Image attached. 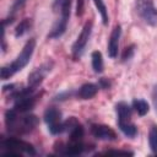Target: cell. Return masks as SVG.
I'll list each match as a JSON object with an SVG mask.
<instances>
[{
  "instance_id": "cell-1",
  "label": "cell",
  "mask_w": 157,
  "mask_h": 157,
  "mask_svg": "<svg viewBox=\"0 0 157 157\" xmlns=\"http://www.w3.org/2000/svg\"><path fill=\"white\" fill-rule=\"evenodd\" d=\"M36 39L34 38H29L26 44L23 45L21 53L16 56V59L13 61H11L10 64H6L1 67V71H0V75H1V78L2 80H7L10 77H12L16 72L21 71L23 67L27 66V64L29 63L33 53H34V49H36Z\"/></svg>"
},
{
  "instance_id": "cell-2",
  "label": "cell",
  "mask_w": 157,
  "mask_h": 157,
  "mask_svg": "<svg viewBox=\"0 0 157 157\" xmlns=\"http://www.w3.org/2000/svg\"><path fill=\"white\" fill-rule=\"evenodd\" d=\"M0 145L2 148H5L6 151L2 152V155L5 156H20L21 153H26L29 156H36L37 151L34 148V146L27 141H23L21 139L17 137H6V139H1Z\"/></svg>"
},
{
  "instance_id": "cell-3",
  "label": "cell",
  "mask_w": 157,
  "mask_h": 157,
  "mask_svg": "<svg viewBox=\"0 0 157 157\" xmlns=\"http://www.w3.org/2000/svg\"><path fill=\"white\" fill-rule=\"evenodd\" d=\"M61 117H63L61 110L56 107H48L45 109L43 114V119L52 135H59L61 132H65V125Z\"/></svg>"
},
{
  "instance_id": "cell-4",
  "label": "cell",
  "mask_w": 157,
  "mask_h": 157,
  "mask_svg": "<svg viewBox=\"0 0 157 157\" xmlns=\"http://www.w3.org/2000/svg\"><path fill=\"white\" fill-rule=\"evenodd\" d=\"M92 26H93V22L91 20L86 21V23L83 25L80 34L77 36L75 43L72 44L71 47V55H72V59L74 60H80V58L82 56L85 49H86V45L90 40V37H91V33H92Z\"/></svg>"
},
{
  "instance_id": "cell-5",
  "label": "cell",
  "mask_w": 157,
  "mask_h": 157,
  "mask_svg": "<svg viewBox=\"0 0 157 157\" xmlns=\"http://www.w3.org/2000/svg\"><path fill=\"white\" fill-rule=\"evenodd\" d=\"M135 9L137 15L148 25H157V7L155 6L153 0H135Z\"/></svg>"
},
{
  "instance_id": "cell-6",
  "label": "cell",
  "mask_w": 157,
  "mask_h": 157,
  "mask_svg": "<svg viewBox=\"0 0 157 157\" xmlns=\"http://www.w3.org/2000/svg\"><path fill=\"white\" fill-rule=\"evenodd\" d=\"M53 65H54V63H53L52 60H48V61L43 63L39 67H36V69L28 75V78H27V86H28L29 88H32V90L36 91V90L42 85L44 77L52 71Z\"/></svg>"
},
{
  "instance_id": "cell-7",
  "label": "cell",
  "mask_w": 157,
  "mask_h": 157,
  "mask_svg": "<svg viewBox=\"0 0 157 157\" xmlns=\"http://www.w3.org/2000/svg\"><path fill=\"white\" fill-rule=\"evenodd\" d=\"M54 150L58 155H63V156H78L82 155L83 152L88 151V145L85 144L83 141L80 142H70L67 141V144H63V142H56L54 146Z\"/></svg>"
},
{
  "instance_id": "cell-8",
  "label": "cell",
  "mask_w": 157,
  "mask_h": 157,
  "mask_svg": "<svg viewBox=\"0 0 157 157\" xmlns=\"http://www.w3.org/2000/svg\"><path fill=\"white\" fill-rule=\"evenodd\" d=\"M38 124H39V119L34 114H26L23 117H18L11 134H20V135L28 134L33 131L38 126Z\"/></svg>"
},
{
  "instance_id": "cell-9",
  "label": "cell",
  "mask_w": 157,
  "mask_h": 157,
  "mask_svg": "<svg viewBox=\"0 0 157 157\" xmlns=\"http://www.w3.org/2000/svg\"><path fill=\"white\" fill-rule=\"evenodd\" d=\"M90 130L93 137L102 141H115L118 139L117 132L110 126L104 124H91Z\"/></svg>"
},
{
  "instance_id": "cell-10",
  "label": "cell",
  "mask_w": 157,
  "mask_h": 157,
  "mask_svg": "<svg viewBox=\"0 0 157 157\" xmlns=\"http://www.w3.org/2000/svg\"><path fill=\"white\" fill-rule=\"evenodd\" d=\"M120 36H121V26L115 25L110 32V36L108 39V45H107V53H108V56L110 59H115L118 56Z\"/></svg>"
},
{
  "instance_id": "cell-11",
  "label": "cell",
  "mask_w": 157,
  "mask_h": 157,
  "mask_svg": "<svg viewBox=\"0 0 157 157\" xmlns=\"http://www.w3.org/2000/svg\"><path fill=\"white\" fill-rule=\"evenodd\" d=\"M115 112H117V124L131 121L132 109L126 102H118L115 104Z\"/></svg>"
},
{
  "instance_id": "cell-12",
  "label": "cell",
  "mask_w": 157,
  "mask_h": 157,
  "mask_svg": "<svg viewBox=\"0 0 157 157\" xmlns=\"http://www.w3.org/2000/svg\"><path fill=\"white\" fill-rule=\"evenodd\" d=\"M98 88L99 86L96 85V83H92V82H87V83H83L76 92V97L78 99H91L93 98L97 92H98Z\"/></svg>"
},
{
  "instance_id": "cell-13",
  "label": "cell",
  "mask_w": 157,
  "mask_h": 157,
  "mask_svg": "<svg viewBox=\"0 0 157 157\" xmlns=\"http://www.w3.org/2000/svg\"><path fill=\"white\" fill-rule=\"evenodd\" d=\"M71 2H72V0H54L53 10L59 11V13H60L59 18L69 21L70 11H71Z\"/></svg>"
},
{
  "instance_id": "cell-14",
  "label": "cell",
  "mask_w": 157,
  "mask_h": 157,
  "mask_svg": "<svg viewBox=\"0 0 157 157\" xmlns=\"http://www.w3.org/2000/svg\"><path fill=\"white\" fill-rule=\"evenodd\" d=\"M67 22H69V21L58 18V20L55 21V23L53 25L50 32L48 33V39H56V38H60V37L65 33V31H66Z\"/></svg>"
},
{
  "instance_id": "cell-15",
  "label": "cell",
  "mask_w": 157,
  "mask_h": 157,
  "mask_svg": "<svg viewBox=\"0 0 157 157\" xmlns=\"http://www.w3.org/2000/svg\"><path fill=\"white\" fill-rule=\"evenodd\" d=\"M91 61H92V69L96 74H102L104 70V63H103V55L101 52L94 50L91 54Z\"/></svg>"
},
{
  "instance_id": "cell-16",
  "label": "cell",
  "mask_w": 157,
  "mask_h": 157,
  "mask_svg": "<svg viewBox=\"0 0 157 157\" xmlns=\"http://www.w3.org/2000/svg\"><path fill=\"white\" fill-rule=\"evenodd\" d=\"M32 25H33L32 18H23L22 21H20V23L15 28V37L18 38V37L25 36L32 28Z\"/></svg>"
},
{
  "instance_id": "cell-17",
  "label": "cell",
  "mask_w": 157,
  "mask_h": 157,
  "mask_svg": "<svg viewBox=\"0 0 157 157\" xmlns=\"http://www.w3.org/2000/svg\"><path fill=\"white\" fill-rule=\"evenodd\" d=\"M132 108H134V110L140 115V117H144V115H146L147 113H148V110H150V105H148V103L145 101V99H141V98H135L134 101H132Z\"/></svg>"
},
{
  "instance_id": "cell-18",
  "label": "cell",
  "mask_w": 157,
  "mask_h": 157,
  "mask_svg": "<svg viewBox=\"0 0 157 157\" xmlns=\"http://www.w3.org/2000/svg\"><path fill=\"white\" fill-rule=\"evenodd\" d=\"M118 128L120 129V131L129 139H134L137 135V128L132 121L129 123H123V124H118Z\"/></svg>"
},
{
  "instance_id": "cell-19",
  "label": "cell",
  "mask_w": 157,
  "mask_h": 157,
  "mask_svg": "<svg viewBox=\"0 0 157 157\" xmlns=\"http://www.w3.org/2000/svg\"><path fill=\"white\" fill-rule=\"evenodd\" d=\"M93 2H94L96 7H97V10H98V12L101 15L103 25L107 26L108 22H109V16H108V10H107V6H105L104 1L103 0H93Z\"/></svg>"
},
{
  "instance_id": "cell-20",
  "label": "cell",
  "mask_w": 157,
  "mask_h": 157,
  "mask_svg": "<svg viewBox=\"0 0 157 157\" xmlns=\"http://www.w3.org/2000/svg\"><path fill=\"white\" fill-rule=\"evenodd\" d=\"M148 145L151 151L157 155V125H152L148 130Z\"/></svg>"
},
{
  "instance_id": "cell-21",
  "label": "cell",
  "mask_w": 157,
  "mask_h": 157,
  "mask_svg": "<svg viewBox=\"0 0 157 157\" xmlns=\"http://www.w3.org/2000/svg\"><path fill=\"white\" fill-rule=\"evenodd\" d=\"M135 50H136V45H135V44H130V45L125 47V49H124L123 53H121V61H123V63L129 61V60L134 56Z\"/></svg>"
},
{
  "instance_id": "cell-22",
  "label": "cell",
  "mask_w": 157,
  "mask_h": 157,
  "mask_svg": "<svg viewBox=\"0 0 157 157\" xmlns=\"http://www.w3.org/2000/svg\"><path fill=\"white\" fill-rule=\"evenodd\" d=\"M26 1H27V0H15V1H13V4L11 5L10 15H11V16H15L16 11H18V10H20V9L26 4Z\"/></svg>"
},
{
  "instance_id": "cell-23",
  "label": "cell",
  "mask_w": 157,
  "mask_h": 157,
  "mask_svg": "<svg viewBox=\"0 0 157 157\" xmlns=\"http://www.w3.org/2000/svg\"><path fill=\"white\" fill-rule=\"evenodd\" d=\"M101 155H130L132 156L134 152L128 151V150H107V151H103Z\"/></svg>"
},
{
  "instance_id": "cell-24",
  "label": "cell",
  "mask_w": 157,
  "mask_h": 157,
  "mask_svg": "<svg viewBox=\"0 0 157 157\" xmlns=\"http://www.w3.org/2000/svg\"><path fill=\"white\" fill-rule=\"evenodd\" d=\"M98 86H99V88L109 90L110 86H112V82H110V80L107 78V77H101V78L98 80Z\"/></svg>"
},
{
  "instance_id": "cell-25",
  "label": "cell",
  "mask_w": 157,
  "mask_h": 157,
  "mask_svg": "<svg viewBox=\"0 0 157 157\" xmlns=\"http://www.w3.org/2000/svg\"><path fill=\"white\" fill-rule=\"evenodd\" d=\"M85 12V0H76V16L81 17Z\"/></svg>"
},
{
  "instance_id": "cell-26",
  "label": "cell",
  "mask_w": 157,
  "mask_h": 157,
  "mask_svg": "<svg viewBox=\"0 0 157 157\" xmlns=\"http://www.w3.org/2000/svg\"><path fill=\"white\" fill-rule=\"evenodd\" d=\"M72 94H74L72 91H65V92H61V93H59L58 96H55V97H54V101H65V99L72 97Z\"/></svg>"
},
{
  "instance_id": "cell-27",
  "label": "cell",
  "mask_w": 157,
  "mask_h": 157,
  "mask_svg": "<svg viewBox=\"0 0 157 157\" xmlns=\"http://www.w3.org/2000/svg\"><path fill=\"white\" fill-rule=\"evenodd\" d=\"M152 102H153V107H155L156 113H157V83L152 88Z\"/></svg>"
}]
</instances>
